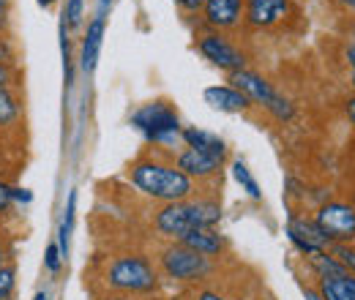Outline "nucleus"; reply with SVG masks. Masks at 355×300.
Here are the masks:
<instances>
[{
    "mask_svg": "<svg viewBox=\"0 0 355 300\" xmlns=\"http://www.w3.org/2000/svg\"><path fill=\"white\" fill-rule=\"evenodd\" d=\"M328 254L336 259L347 273L355 276V243H331L328 246Z\"/></svg>",
    "mask_w": 355,
    "mask_h": 300,
    "instance_id": "aec40b11",
    "label": "nucleus"
},
{
    "mask_svg": "<svg viewBox=\"0 0 355 300\" xmlns=\"http://www.w3.org/2000/svg\"><path fill=\"white\" fill-rule=\"evenodd\" d=\"M17 290V265L8 262L0 267V300H11Z\"/></svg>",
    "mask_w": 355,
    "mask_h": 300,
    "instance_id": "5701e85b",
    "label": "nucleus"
},
{
    "mask_svg": "<svg viewBox=\"0 0 355 300\" xmlns=\"http://www.w3.org/2000/svg\"><path fill=\"white\" fill-rule=\"evenodd\" d=\"M345 115H347L350 126L355 129V93H353V96H347V98H345Z\"/></svg>",
    "mask_w": 355,
    "mask_h": 300,
    "instance_id": "72a5a7b5",
    "label": "nucleus"
},
{
    "mask_svg": "<svg viewBox=\"0 0 355 300\" xmlns=\"http://www.w3.org/2000/svg\"><path fill=\"white\" fill-rule=\"evenodd\" d=\"M96 300H134L132 295H101V298Z\"/></svg>",
    "mask_w": 355,
    "mask_h": 300,
    "instance_id": "f704fd0d",
    "label": "nucleus"
},
{
    "mask_svg": "<svg viewBox=\"0 0 355 300\" xmlns=\"http://www.w3.org/2000/svg\"><path fill=\"white\" fill-rule=\"evenodd\" d=\"M8 14H11V0H0V33L8 30Z\"/></svg>",
    "mask_w": 355,
    "mask_h": 300,
    "instance_id": "2f4dec72",
    "label": "nucleus"
},
{
    "mask_svg": "<svg viewBox=\"0 0 355 300\" xmlns=\"http://www.w3.org/2000/svg\"><path fill=\"white\" fill-rule=\"evenodd\" d=\"M311 218L328 243H355V208L347 200H325Z\"/></svg>",
    "mask_w": 355,
    "mask_h": 300,
    "instance_id": "423d86ee",
    "label": "nucleus"
},
{
    "mask_svg": "<svg viewBox=\"0 0 355 300\" xmlns=\"http://www.w3.org/2000/svg\"><path fill=\"white\" fill-rule=\"evenodd\" d=\"M52 3H55V0H39V6H44V8H49Z\"/></svg>",
    "mask_w": 355,
    "mask_h": 300,
    "instance_id": "e433bc0d",
    "label": "nucleus"
},
{
    "mask_svg": "<svg viewBox=\"0 0 355 300\" xmlns=\"http://www.w3.org/2000/svg\"><path fill=\"white\" fill-rule=\"evenodd\" d=\"M232 175H235V180L246 188V194H249L252 200H263V191H260V186H257L254 175L249 172V167H246L243 161H235V164H232Z\"/></svg>",
    "mask_w": 355,
    "mask_h": 300,
    "instance_id": "6ab92c4d",
    "label": "nucleus"
},
{
    "mask_svg": "<svg viewBox=\"0 0 355 300\" xmlns=\"http://www.w3.org/2000/svg\"><path fill=\"white\" fill-rule=\"evenodd\" d=\"M156 267L162 276H167L170 281H178V284H202L214 276L216 262L197 254L194 249H189L178 240H167L159 249Z\"/></svg>",
    "mask_w": 355,
    "mask_h": 300,
    "instance_id": "7ed1b4c3",
    "label": "nucleus"
},
{
    "mask_svg": "<svg viewBox=\"0 0 355 300\" xmlns=\"http://www.w3.org/2000/svg\"><path fill=\"white\" fill-rule=\"evenodd\" d=\"M191 300H227V295H222V292L214 290V287H200V290H194Z\"/></svg>",
    "mask_w": 355,
    "mask_h": 300,
    "instance_id": "c756f323",
    "label": "nucleus"
},
{
    "mask_svg": "<svg viewBox=\"0 0 355 300\" xmlns=\"http://www.w3.org/2000/svg\"><path fill=\"white\" fill-rule=\"evenodd\" d=\"M334 8H339L342 14H347V17H353L355 19V0H328Z\"/></svg>",
    "mask_w": 355,
    "mask_h": 300,
    "instance_id": "7c9ffc66",
    "label": "nucleus"
},
{
    "mask_svg": "<svg viewBox=\"0 0 355 300\" xmlns=\"http://www.w3.org/2000/svg\"><path fill=\"white\" fill-rule=\"evenodd\" d=\"M3 215H6V213H0V229H3Z\"/></svg>",
    "mask_w": 355,
    "mask_h": 300,
    "instance_id": "58836bf2",
    "label": "nucleus"
},
{
    "mask_svg": "<svg viewBox=\"0 0 355 300\" xmlns=\"http://www.w3.org/2000/svg\"><path fill=\"white\" fill-rule=\"evenodd\" d=\"M17 200L28 202V200H31V194H28L25 188H17V186H8L6 180H0V213H8V211H11V205H14Z\"/></svg>",
    "mask_w": 355,
    "mask_h": 300,
    "instance_id": "412c9836",
    "label": "nucleus"
},
{
    "mask_svg": "<svg viewBox=\"0 0 355 300\" xmlns=\"http://www.w3.org/2000/svg\"><path fill=\"white\" fill-rule=\"evenodd\" d=\"M345 60L350 69H355V19L350 22V33L345 39Z\"/></svg>",
    "mask_w": 355,
    "mask_h": 300,
    "instance_id": "c85d7f7f",
    "label": "nucleus"
},
{
    "mask_svg": "<svg viewBox=\"0 0 355 300\" xmlns=\"http://www.w3.org/2000/svg\"><path fill=\"white\" fill-rule=\"evenodd\" d=\"M205 101L214 107V109H219V112H249L254 104L241 93V90H235L232 85H216V87H205Z\"/></svg>",
    "mask_w": 355,
    "mask_h": 300,
    "instance_id": "4468645a",
    "label": "nucleus"
},
{
    "mask_svg": "<svg viewBox=\"0 0 355 300\" xmlns=\"http://www.w3.org/2000/svg\"><path fill=\"white\" fill-rule=\"evenodd\" d=\"M33 300H49V298H46V292H39V295H36Z\"/></svg>",
    "mask_w": 355,
    "mask_h": 300,
    "instance_id": "4c0bfd02",
    "label": "nucleus"
},
{
    "mask_svg": "<svg viewBox=\"0 0 355 300\" xmlns=\"http://www.w3.org/2000/svg\"><path fill=\"white\" fill-rule=\"evenodd\" d=\"M180 139H183L186 148L211 153V156H216V159H222V161H227V156H230V148H227V142H224L222 136H216V134H211V131H205V129L186 126V129H180Z\"/></svg>",
    "mask_w": 355,
    "mask_h": 300,
    "instance_id": "2eb2a0df",
    "label": "nucleus"
},
{
    "mask_svg": "<svg viewBox=\"0 0 355 300\" xmlns=\"http://www.w3.org/2000/svg\"><path fill=\"white\" fill-rule=\"evenodd\" d=\"M230 85L235 87V90H241L254 107H263V109H268L270 101L279 96V90L270 85L260 71H254V69H249V66L241 69V71H232V74H230Z\"/></svg>",
    "mask_w": 355,
    "mask_h": 300,
    "instance_id": "9b49d317",
    "label": "nucleus"
},
{
    "mask_svg": "<svg viewBox=\"0 0 355 300\" xmlns=\"http://www.w3.org/2000/svg\"><path fill=\"white\" fill-rule=\"evenodd\" d=\"M298 284H301V290H304L306 300H322V295L317 292V287H314L311 281H306V279H298Z\"/></svg>",
    "mask_w": 355,
    "mask_h": 300,
    "instance_id": "473e14b6",
    "label": "nucleus"
},
{
    "mask_svg": "<svg viewBox=\"0 0 355 300\" xmlns=\"http://www.w3.org/2000/svg\"><path fill=\"white\" fill-rule=\"evenodd\" d=\"M287 235L290 240L295 243L298 252L304 254H317V252H328V240L325 235L320 232V227L314 224V218H306V215L290 213V221H287Z\"/></svg>",
    "mask_w": 355,
    "mask_h": 300,
    "instance_id": "f8f14e48",
    "label": "nucleus"
},
{
    "mask_svg": "<svg viewBox=\"0 0 355 300\" xmlns=\"http://www.w3.org/2000/svg\"><path fill=\"white\" fill-rule=\"evenodd\" d=\"M22 121V101L17 87H0V131L14 129Z\"/></svg>",
    "mask_w": 355,
    "mask_h": 300,
    "instance_id": "a211bd4d",
    "label": "nucleus"
},
{
    "mask_svg": "<svg viewBox=\"0 0 355 300\" xmlns=\"http://www.w3.org/2000/svg\"><path fill=\"white\" fill-rule=\"evenodd\" d=\"M19 85V69L3 66L0 63V87H17Z\"/></svg>",
    "mask_w": 355,
    "mask_h": 300,
    "instance_id": "bb28decb",
    "label": "nucleus"
},
{
    "mask_svg": "<svg viewBox=\"0 0 355 300\" xmlns=\"http://www.w3.org/2000/svg\"><path fill=\"white\" fill-rule=\"evenodd\" d=\"M126 180L132 183L139 194H145L148 200L162 202V205H167V202H186V200L200 194L197 183L178 170L175 161L162 159L159 148L137 156L129 164V170H126Z\"/></svg>",
    "mask_w": 355,
    "mask_h": 300,
    "instance_id": "f257e3e1",
    "label": "nucleus"
},
{
    "mask_svg": "<svg viewBox=\"0 0 355 300\" xmlns=\"http://www.w3.org/2000/svg\"><path fill=\"white\" fill-rule=\"evenodd\" d=\"M194 46L200 49V55H202L211 66L222 69L227 74L241 71V69H246V63H249V55H246L238 44L230 42V36H224L219 30L200 28V30L194 33Z\"/></svg>",
    "mask_w": 355,
    "mask_h": 300,
    "instance_id": "39448f33",
    "label": "nucleus"
},
{
    "mask_svg": "<svg viewBox=\"0 0 355 300\" xmlns=\"http://www.w3.org/2000/svg\"><path fill=\"white\" fill-rule=\"evenodd\" d=\"M178 243H183V246H189V249H194L197 254H202V257L208 259H216L224 257L227 254V240H224V235L216 229V227H205V229H191V232H186Z\"/></svg>",
    "mask_w": 355,
    "mask_h": 300,
    "instance_id": "ddd939ff",
    "label": "nucleus"
},
{
    "mask_svg": "<svg viewBox=\"0 0 355 300\" xmlns=\"http://www.w3.org/2000/svg\"><path fill=\"white\" fill-rule=\"evenodd\" d=\"M132 126L142 131L148 136V142H153L156 148H173L175 142H183L178 109L167 98H156V101L142 104L132 115Z\"/></svg>",
    "mask_w": 355,
    "mask_h": 300,
    "instance_id": "20e7f679",
    "label": "nucleus"
},
{
    "mask_svg": "<svg viewBox=\"0 0 355 300\" xmlns=\"http://www.w3.org/2000/svg\"><path fill=\"white\" fill-rule=\"evenodd\" d=\"M175 167L186 177H191L197 186L200 183H216V180H222V170H224V161L222 159H216V156H211V153H202V150H194V148H186L183 145V150H178L175 153Z\"/></svg>",
    "mask_w": 355,
    "mask_h": 300,
    "instance_id": "9d476101",
    "label": "nucleus"
},
{
    "mask_svg": "<svg viewBox=\"0 0 355 300\" xmlns=\"http://www.w3.org/2000/svg\"><path fill=\"white\" fill-rule=\"evenodd\" d=\"M159 267L156 262L139 254V252H123V254H110L101 262L98 281L107 295H150L159 290Z\"/></svg>",
    "mask_w": 355,
    "mask_h": 300,
    "instance_id": "f03ea898",
    "label": "nucleus"
},
{
    "mask_svg": "<svg viewBox=\"0 0 355 300\" xmlns=\"http://www.w3.org/2000/svg\"><path fill=\"white\" fill-rule=\"evenodd\" d=\"M83 8H85V0H69V6H66V25L69 28H80Z\"/></svg>",
    "mask_w": 355,
    "mask_h": 300,
    "instance_id": "393cba45",
    "label": "nucleus"
},
{
    "mask_svg": "<svg viewBox=\"0 0 355 300\" xmlns=\"http://www.w3.org/2000/svg\"><path fill=\"white\" fill-rule=\"evenodd\" d=\"M153 229H156V235L164 238V240H180L186 232L197 229V218H194L191 200L162 205V208L153 213Z\"/></svg>",
    "mask_w": 355,
    "mask_h": 300,
    "instance_id": "1a4fd4ad",
    "label": "nucleus"
},
{
    "mask_svg": "<svg viewBox=\"0 0 355 300\" xmlns=\"http://www.w3.org/2000/svg\"><path fill=\"white\" fill-rule=\"evenodd\" d=\"M60 259H63V254H60L58 243H49V246H46V257H44L46 270H49V273H58V270H60Z\"/></svg>",
    "mask_w": 355,
    "mask_h": 300,
    "instance_id": "a878e982",
    "label": "nucleus"
},
{
    "mask_svg": "<svg viewBox=\"0 0 355 300\" xmlns=\"http://www.w3.org/2000/svg\"><path fill=\"white\" fill-rule=\"evenodd\" d=\"M350 87H353V93H355V69H350Z\"/></svg>",
    "mask_w": 355,
    "mask_h": 300,
    "instance_id": "c9c22d12",
    "label": "nucleus"
},
{
    "mask_svg": "<svg viewBox=\"0 0 355 300\" xmlns=\"http://www.w3.org/2000/svg\"><path fill=\"white\" fill-rule=\"evenodd\" d=\"M101 39H104V17L98 14L85 30V42H83V69L93 71L96 60H98V49H101Z\"/></svg>",
    "mask_w": 355,
    "mask_h": 300,
    "instance_id": "f3484780",
    "label": "nucleus"
},
{
    "mask_svg": "<svg viewBox=\"0 0 355 300\" xmlns=\"http://www.w3.org/2000/svg\"><path fill=\"white\" fill-rule=\"evenodd\" d=\"M11 257H14V235L3 227L0 229V267L8 265V262H14Z\"/></svg>",
    "mask_w": 355,
    "mask_h": 300,
    "instance_id": "b1692460",
    "label": "nucleus"
},
{
    "mask_svg": "<svg viewBox=\"0 0 355 300\" xmlns=\"http://www.w3.org/2000/svg\"><path fill=\"white\" fill-rule=\"evenodd\" d=\"M202 28L219 30V33H241L246 30V0H205L202 11Z\"/></svg>",
    "mask_w": 355,
    "mask_h": 300,
    "instance_id": "6e6552de",
    "label": "nucleus"
},
{
    "mask_svg": "<svg viewBox=\"0 0 355 300\" xmlns=\"http://www.w3.org/2000/svg\"><path fill=\"white\" fill-rule=\"evenodd\" d=\"M298 8L293 0H246V30H279Z\"/></svg>",
    "mask_w": 355,
    "mask_h": 300,
    "instance_id": "0eeeda50",
    "label": "nucleus"
},
{
    "mask_svg": "<svg viewBox=\"0 0 355 300\" xmlns=\"http://www.w3.org/2000/svg\"><path fill=\"white\" fill-rule=\"evenodd\" d=\"M0 63L3 66H11V69H17V63H19V46L11 39L8 30L0 33Z\"/></svg>",
    "mask_w": 355,
    "mask_h": 300,
    "instance_id": "4be33fe9",
    "label": "nucleus"
},
{
    "mask_svg": "<svg viewBox=\"0 0 355 300\" xmlns=\"http://www.w3.org/2000/svg\"><path fill=\"white\" fill-rule=\"evenodd\" d=\"M311 284L317 287V292L322 295V300H355V276L353 273L311 279Z\"/></svg>",
    "mask_w": 355,
    "mask_h": 300,
    "instance_id": "dca6fc26",
    "label": "nucleus"
},
{
    "mask_svg": "<svg viewBox=\"0 0 355 300\" xmlns=\"http://www.w3.org/2000/svg\"><path fill=\"white\" fill-rule=\"evenodd\" d=\"M175 6L180 8V14H183V17H197V14L202 11L205 0H175Z\"/></svg>",
    "mask_w": 355,
    "mask_h": 300,
    "instance_id": "cd10ccee",
    "label": "nucleus"
}]
</instances>
